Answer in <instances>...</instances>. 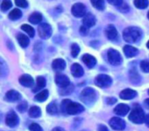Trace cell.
Returning a JSON list of instances; mask_svg holds the SVG:
<instances>
[{"label": "cell", "mask_w": 149, "mask_h": 131, "mask_svg": "<svg viewBox=\"0 0 149 131\" xmlns=\"http://www.w3.org/2000/svg\"><path fill=\"white\" fill-rule=\"evenodd\" d=\"M83 62L86 64V66L89 67V68H93L96 63H97V60L96 58L91 55H89V54H84L83 55Z\"/></svg>", "instance_id": "ffe728a7"}, {"label": "cell", "mask_w": 149, "mask_h": 131, "mask_svg": "<svg viewBox=\"0 0 149 131\" xmlns=\"http://www.w3.org/2000/svg\"><path fill=\"white\" fill-rule=\"evenodd\" d=\"M47 112L49 114H56L58 113V106L55 102H51L49 105L47 106Z\"/></svg>", "instance_id": "83f0119b"}, {"label": "cell", "mask_w": 149, "mask_h": 131, "mask_svg": "<svg viewBox=\"0 0 149 131\" xmlns=\"http://www.w3.org/2000/svg\"><path fill=\"white\" fill-rule=\"evenodd\" d=\"M96 21H97L96 20V17L93 14H91V13H87L84 17V19H83L84 26H85V27H87L89 28L94 27L95 24H96Z\"/></svg>", "instance_id": "ac0fdd59"}, {"label": "cell", "mask_w": 149, "mask_h": 131, "mask_svg": "<svg viewBox=\"0 0 149 131\" xmlns=\"http://www.w3.org/2000/svg\"><path fill=\"white\" fill-rule=\"evenodd\" d=\"M6 123L10 127H14L18 125L19 117L13 110H11L7 113L6 117Z\"/></svg>", "instance_id": "30bf717a"}, {"label": "cell", "mask_w": 149, "mask_h": 131, "mask_svg": "<svg viewBox=\"0 0 149 131\" xmlns=\"http://www.w3.org/2000/svg\"><path fill=\"white\" fill-rule=\"evenodd\" d=\"M18 110L21 113H24L27 110V103L26 102H22L20 103L18 106H17Z\"/></svg>", "instance_id": "f35d334b"}, {"label": "cell", "mask_w": 149, "mask_h": 131, "mask_svg": "<svg viewBox=\"0 0 149 131\" xmlns=\"http://www.w3.org/2000/svg\"><path fill=\"white\" fill-rule=\"evenodd\" d=\"M28 20L32 24H40L42 21V15H41V13L35 12L29 16Z\"/></svg>", "instance_id": "cb8c5ba5"}, {"label": "cell", "mask_w": 149, "mask_h": 131, "mask_svg": "<svg viewBox=\"0 0 149 131\" xmlns=\"http://www.w3.org/2000/svg\"><path fill=\"white\" fill-rule=\"evenodd\" d=\"M98 131H109L107 127L104 126V125H99L98 127Z\"/></svg>", "instance_id": "f6af8a7d"}, {"label": "cell", "mask_w": 149, "mask_h": 131, "mask_svg": "<svg viewBox=\"0 0 149 131\" xmlns=\"http://www.w3.org/2000/svg\"><path fill=\"white\" fill-rule=\"evenodd\" d=\"M21 29L23 30V31H25L26 33H27V34L30 36V37H34V34H35V31H34V29L31 27V26H28V25H26V24H24V25H22L21 26Z\"/></svg>", "instance_id": "4dcf8cb0"}, {"label": "cell", "mask_w": 149, "mask_h": 131, "mask_svg": "<svg viewBox=\"0 0 149 131\" xmlns=\"http://www.w3.org/2000/svg\"><path fill=\"white\" fill-rule=\"evenodd\" d=\"M124 53L126 57L128 58H131V57H133L135 55H138V49L131 45H125L124 47Z\"/></svg>", "instance_id": "44dd1931"}, {"label": "cell", "mask_w": 149, "mask_h": 131, "mask_svg": "<svg viewBox=\"0 0 149 131\" xmlns=\"http://www.w3.org/2000/svg\"><path fill=\"white\" fill-rule=\"evenodd\" d=\"M105 34L107 38L111 41H116L118 37V31L113 25H108L105 28Z\"/></svg>", "instance_id": "7c38bea8"}, {"label": "cell", "mask_w": 149, "mask_h": 131, "mask_svg": "<svg viewBox=\"0 0 149 131\" xmlns=\"http://www.w3.org/2000/svg\"><path fill=\"white\" fill-rule=\"evenodd\" d=\"M48 94H49V92H48L47 90H42L37 95H35L34 99L39 101V102H43L48 98Z\"/></svg>", "instance_id": "484cf974"}, {"label": "cell", "mask_w": 149, "mask_h": 131, "mask_svg": "<svg viewBox=\"0 0 149 131\" xmlns=\"http://www.w3.org/2000/svg\"><path fill=\"white\" fill-rule=\"evenodd\" d=\"M71 13L74 17H84L86 15V7L82 3H77L72 6Z\"/></svg>", "instance_id": "ba28073f"}, {"label": "cell", "mask_w": 149, "mask_h": 131, "mask_svg": "<svg viewBox=\"0 0 149 131\" xmlns=\"http://www.w3.org/2000/svg\"><path fill=\"white\" fill-rule=\"evenodd\" d=\"M52 68L56 71H61L66 68V62L61 58L54 59L52 62Z\"/></svg>", "instance_id": "2e32d148"}, {"label": "cell", "mask_w": 149, "mask_h": 131, "mask_svg": "<svg viewBox=\"0 0 149 131\" xmlns=\"http://www.w3.org/2000/svg\"><path fill=\"white\" fill-rule=\"evenodd\" d=\"M80 34H81V35H83V36H86L87 34H88V33H89V27H85V26H82L81 27H80Z\"/></svg>", "instance_id": "b9f144b4"}, {"label": "cell", "mask_w": 149, "mask_h": 131, "mask_svg": "<svg viewBox=\"0 0 149 131\" xmlns=\"http://www.w3.org/2000/svg\"><path fill=\"white\" fill-rule=\"evenodd\" d=\"M129 75H130V79H131L132 83L139 82V81L140 80V77H139V73L137 72V71H136L135 69L131 70V71H130Z\"/></svg>", "instance_id": "1f68e13d"}, {"label": "cell", "mask_w": 149, "mask_h": 131, "mask_svg": "<svg viewBox=\"0 0 149 131\" xmlns=\"http://www.w3.org/2000/svg\"><path fill=\"white\" fill-rule=\"evenodd\" d=\"M140 68L144 72L148 73L149 72V61H146V60L142 61L140 62Z\"/></svg>", "instance_id": "d590c367"}, {"label": "cell", "mask_w": 149, "mask_h": 131, "mask_svg": "<svg viewBox=\"0 0 149 131\" xmlns=\"http://www.w3.org/2000/svg\"><path fill=\"white\" fill-rule=\"evenodd\" d=\"M38 33H39V35L40 38L48 39L49 37H51L53 30H52V27L49 24L42 23L38 27Z\"/></svg>", "instance_id": "52a82bcc"}, {"label": "cell", "mask_w": 149, "mask_h": 131, "mask_svg": "<svg viewBox=\"0 0 149 131\" xmlns=\"http://www.w3.org/2000/svg\"><path fill=\"white\" fill-rule=\"evenodd\" d=\"M54 81H55V84L60 88H64V87H67V86H68L70 85L69 78L66 75L61 74V73H57L55 75Z\"/></svg>", "instance_id": "8fae6325"}, {"label": "cell", "mask_w": 149, "mask_h": 131, "mask_svg": "<svg viewBox=\"0 0 149 131\" xmlns=\"http://www.w3.org/2000/svg\"><path fill=\"white\" fill-rule=\"evenodd\" d=\"M17 40H18L19 43V45L22 48H26L29 45V43H30V41H29L28 36H26L24 34H19L17 35Z\"/></svg>", "instance_id": "7402d4cb"}, {"label": "cell", "mask_w": 149, "mask_h": 131, "mask_svg": "<svg viewBox=\"0 0 149 131\" xmlns=\"http://www.w3.org/2000/svg\"><path fill=\"white\" fill-rule=\"evenodd\" d=\"M15 4L19 7H21V8H26L28 6V2L25 1V0H16Z\"/></svg>", "instance_id": "74e56055"}, {"label": "cell", "mask_w": 149, "mask_h": 131, "mask_svg": "<svg viewBox=\"0 0 149 131\" xmlns=\"http://www.w3.org/2000/svg\"><path fill=\"white\" fill-rule=\"evenodd\" d=\"M148 94H149V90H148Z\"/></svg>", "instance_id": "816d5d0a"}, {"label": "cell", "mask_w": 149, "mask_h": 131, "mask_svg": "<svg viewBox=\"0 0 149 131\" xmlns=\"http://www.w3.org/2000/svg\"><path fill=\"white\" fill-rule=\"evenodd\" d=\"M79 53H80V47H79V45L77 44V43H73L71 45V55H72V56L76 58V57H77Z\"/></svg>", "instance_id": "836d02e7"}, {"label": "cell", "mask_w": 149, "mask_h": 131, "mask_svg": "<svg viewBox=\"0 0 149 131\" xmlns=\"http://www.w3.org/2000/svg\"><path fill=\"white\" fill-rule=\"evenodd\" d=\"M118 8L119 9V11H120L121 13H127V12L129 11V6H128V5L125 4V3H123V4H122L121 6H119Z\"/></svg>", "instance_id": "60d3db41"}, {"label": "cell", "mask_w": 149, "mask_h": 131, "mask_svg": "<svg viewBox=\"0 0 149 131\" xmlns=\"http://www.w3.org/2000/svg\"><path fill=\"white\" fill-rule=\"evenodd\" d=\"M80 99L84 103L87 105H91L97 100V92L93 88L86 87L82 91Z\"/></svg>", "instance_id": "3957f363"}, {"label": "cell", "mask_w": 149, "mask_h": 131, "mask_svg": "<svg viewBox=\"0 0 149 131\" xmlns=\"http://www.w3.org/2000/svg\"><path fill=\"white\" fill-rule=\"evenodd\" d=\"M144 104H145L146 107L149 108V99H145V101H144Z\"/></svg>", "instance_id": "c3c4849f"}, {"label": "cell", "mask_w": 149, "mask_h": 131, "mask_svg": "<svg viewBox=\"0 0 149 131\" xmlns=\"http://www.w3.org/2000/svg\"><path fill=\"white\" fill-rule=\"evenodd\" d=\"M28 113H29V116L32 118H39L41 115V110L39 106H33L29 108Z\"/></svg>", "instance_id": "d4e9b609"}, {"label": "cell", "mask_w": 149, "mask_h": 131, "mask_svg": "<svg viewBox=\"0 0 149 131\" xmlns=\"http://www.w3.org/2000/svg\"><path fill=\"white\" fill-rule=\"evenodd\" d=\"M12 2L9 1V0H5L1 3V10L3 12H6V11H8L11 7H12Z\"/></svg>", "instance_id": "e575fe53"}, {"label": "cell", "mask_w": 149, "mask_h": 131, "mask_svg": "<svg viewBox=\"0 0 149 131\" xmlns=\"http://www.w3.org/2000/svg\"><path fill=\"white\" fill-rule=\"evenodd\" d=\"M61 110L63 113H68L70 115H76L79 114L82 112H84V107L79 103L72 102L70 99H63L61 104Z\"/></svg>", "instance_id": "6da1fadb"}, {"label": "cell", "mask_w": 149, "mask_h": 131, "mask_svg": "<svg viewBox=\"0 0 149 131\" xmlns=\"http://www.w3.org/2000/svg\"><path fill=\"white\" fill-rule=\"evenodd\" d=\"M21 99V95L19 92L15 90H10L9 92H6L5 99L8 102H15L18 101Z\"/></svg>", "instance_id": "4fadbf2b"}, {"label": "cell", "mask_w": 149, "mask_h": 131, "mask_svg": "<svg viewBox=\"0 0 149 131\" xmlns=\"http://www.w3.org/2000/svg\"><path fill=\"white\" fill-rule=\"evenodd\" d=\"M133 5L139 9H145L148 6L149 2L147 0H135L133 1Z\"/></svg>", "instance_id": "f546056e"}, {"label": "cell", "mask_w": 149, "mask_h": 131, "mask_svg": "<svg viewBox=\"0 0 149 131\" xmlns=\"http://www.w3.org/2000/svg\"><path fill=\"white\" fill-rule=\"evenodd\" d=\"M74 91V85L72 84H70L67 87H64V88H60L59 90V92L61 95H68L70 94L72 92Z\"/></svg>", "instance_id": "d6a6232c"}, {"label": "cell", "mask_w": 149, "mask_h": 131, "mask_svg": "<svg viewBox=\"0 0 149 131\" xmlns=\"http://www.w3.org/2000/svg\"><path fill=\"white\" fill-rule=\"evenodd\" d=\"M145 123L146 125L149 127V113L147 115H146V119H145Z\"/></svg>", "instance_id": "bcb514c9"}, {"label": "cell", "mask_w": 149, "mask_h": 131, "mask_svg": "<svg viewBox=\"0 0 149 131\" xmlns=\"http://www.w3.org/2000/svg\"><path fill=\"white\" fill-rule=\"evenodd\" d=\"M5 70L8 71V70H7V65L6 64V62H4V60L1 59V68H0V71H1L2 77H5V76L6 75V73L5 72Z\"/></svg>", "instance_id": "ab89813d"}, {"label": "cell", "mask_w": 149, "mask_h": 131, "mask_svg": "<svg viewBox=\"0 0 149 131\" xmlns=\"http://www.w3.org/2000/svg\"><path fill=\"white\" fill-rule=\"evenodd\" d=\"M145 119H146L145 113H144L143 109L138 105L133 107L131 113L129 114V120L132 122L136 123V124H140V123L144 122Z\"/></svg>", "instance_id": "277c9868"}, {"label": "cell", "mask_w": 149, "mask_h": 131, "mask_svg": "<svg viewBox=\"0 0 149 131\" xmlns=\"http://www.w3.org/2000/svg\"><path fill=\"white\" fill-rule=\"evenodd\" d=\"M52 131H65L63 128H61V127H54V128H53V130Z\"/></svg>", "instance_id": "7dc6e473"}, {"label": "cell", "mask_w": 149, "mask_h": 131, "mask_svg": "<svg viewBox=\"0 0 149 131\" xmlns=\"http://www.w3.org/2000/svg\"><path fill=\"white\" fill-rule=\"evenodd\" d=\"M110 126L114 130L122 131L125 128V122L119 117H112L110 120Z\"/></svg>", "instance_id": "9c48e42d"}, {"label": "cell", "mask_w": 149, "mask_h": 131, "mask_svg": "<svg viewBox=\"0 0 149 131\" xmlns=\"http://www.w3.org/2000/svg\"><path fill=\"white\" fill-rule=\"evenodd\" d=\"M8 17H9V19H10L11 20H19V18L22 17V12H21L19 9H18V8L13 9V10L9 13Z\"/></svg>", "instance_id": "4316f807"}, {"label": "cell", "mask_w": 149, "mask_h": 131, "mask_svg": "<svg viewBox=\"0 0 149 131\" xmlns=\"http://www.w3.org/2000/svg\"><path fill=\"white\" fill-rule=\"evenodd\" d=\"M147 18L149 19V12H148V13H147Z\"/></svg>", "instance_id": "f907efd6"}, {"label": "cell", "mask_w": 149, "mask_h": 131, "mask_svg": "<svg viewBox=\"0 0 149 131\" xmlns=\"http://www.w3.org/2000/svg\"><path fill=\"white\" fill-rule=\"evenodd\" d=\"M19 83L25 87H32L34 85V80L30 75L24 74L19 78Z\"/></svg>", "instance_id": "9a60e30c"}, {"label": "cell", "mask_w": 149, "mask_h": 131, "mask_svg": "<svg viewBox=\"0 0 149 131\" xmlns=\"http://www.w3.org/2000/svg\"><path fill=\"white\" fill-rule=\"evenodd\" d=\"M71 74L74 78H81L84 74V71L79 63H74L71 66Z\"/></svg>", "instance_id": "5bb4252c"}, {"label": "cell", "mask_w": 149, "mask_h": 131, "mask_svg": "<svg viewBox=\"0 0 149 131\" xmlns=\"http://www.w3.org/2000/svg\"><path fill=\"white\" fill-rule=\"evenodd\" d=\"M91 3L96 9L99 11H103L105 8L104 1H103V0H91Z\"/></svg>", "instance_id": "f1b7e54d"}, {"label": "cell", "mask_w": 149, "mask_h": 131, "mask_svg": "<svg viewBox=\"0 0 149 131\" xmlns=\"http://www.w3.org/2000/svg\"><path fill=\"white\" fill-rule=\"evenodd\" d=\"M130 111L129 106L125 104H118L115 108H114V113L119 116H124L126 115Z\"/></svg>", "instance_id": "d6986e66"}, {"label": "cell", "mask_w": 149, "mask_h": 131, "mask_svg": "<svg viewBox=\"0 0 149 131\" xmlns=\"http://www.w3.org/2000/svg\"><path fill=\"white\" fill-rule=\"evenodd\" d=\"M136 96H137V92L132 89H130V88L123 90L119 94V97L122 99H132L135 98Z\"/></svg>", "instance_id": "e0dca14e"}, {"label": "cell", "mask_w": 149, "mask_h": 131, "mask_svg": "<svg viewBox=\"0 0 149 131\" xmlns=\"http://www.w3.org/2000/svg\"><path fill=\"white\" fill-rule=\"evenodd\" d=\"M109 3L110 4H112V5H114V6H121L124 2L122 1V0H109Z\"/></svg>", "instance_id": "7bdbcfd3"}, {"label": "cell", "mask_w": 149, "mask_h": 131, "mask_svg": "<svg viewBox=\"0 0 149 131\" xmlns=\"http://www.w3.org/2000/svg\"><path fill=\"white\" fill-rule=\"evenodd\" d=\"M112 84V79L110 76L105 74H100L95 78V85L100 88H107Z\"/></svg>", "instance_id": "5b68a950"}, {"label": "cell", "mask_w": 149, "mask_h": 131, "mask_svg": "<svg viewBox=\"0 0 149 131\" xmlns=\"http://www.w3.org/2000/svg\"><path fill=\"white\" fill-rule=\"evenodd\" d=\"M146 47L149 48V41H147V43H146Z\"/></svg>", "instance_id": "681fc988"}, {"label": "cell", "mask_w": 149, "mask_h": 131, "mask_svg": "<svg viewBox=\"0 0 149 131\" xmlns=\"http://www.w3.org/2000/svg\"><path fill=\"white\" fill-rule=\"evenodd\" d=\"M142 36V31L136 27H130L124 30L123 38L128 43L137 42Z\"/></svg>", "instance_id": "7a4b0ae2"}, {"label": "cell", "mask_w": 149, "mask_h": 131, "mask_svg": "<svg viewBox=\"0 0 149 131\" xmlns=\"http://www.w3.org/2000/svg\"><path fill=\"white\" fill-rule=\"evenodd\" d=\"M29 129L30 131H43L42 127L38 123H32L29 126Z\"/></svg>", "instance_id": "8d00e7d4"}, {"label": "cell", "mask_w": 149, "mask_h": 131, "mask_svg": "<svg viewBox=\"0 0 149 131\" xmlns=\"http://www.w3.org/2000/svg\"><path fill=\"white\" fill-rule=\"evenodd\" d=\"M46 84H47V82H46V79H45L44 77H40V76L38 77L37 79H36V87H34L33 92H38V91L41 90L42 88H44L46 86Z\"/></svg>", "instance_id": "603a6c76"}, {"label": "cell", "mask_w": 149, "mask_h": 131, "mask_svg": "<svg viewBox=\"0 0 149 131\" xmlns=\"http://www.w3.org/2000/svg\"><path fill=\"white\" fill-rule=\"evenodd\" d=\"M106 102L109 105H112V104H114V103L117 102V99L115 98H107L106 99Z\"/></svg>", "instance_id": "ee69618b"}, {"label": "cell", "mask_w": 149, "mask_h": 131, "mask_svg": "<svg viewBox=\"0 0 149 131\" xmlns=\"http://www.w3.org/2000/svg\"><path fill=\"white\" fill-rule=\"evenodd\" d=\"M108 61L111 64L114 65V66H118L122 62V57L118 51L113 48H110L107 52Z\"/></svg>", "instance_id": "8992f818"}]
</instances>
